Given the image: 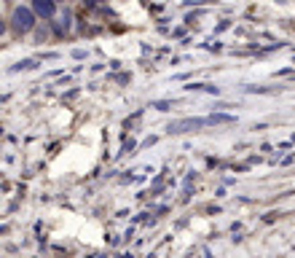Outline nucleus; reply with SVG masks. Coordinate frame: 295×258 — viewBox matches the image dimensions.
Masks as SVG:
<instances>
[{"label": "nucleus", "instance_id": "1", "mask_svg": "<svg viewBox=\"0 0 295 258\" xmlns=\"http://www.w3.org/2000/svg\"><path fill=\"white\" fill-rule=\"evenodd\" d=\"M35 17L38 14L35 11H30V9H19L14 11V17H11V27L17 30V33H30V30L35 27Z\"/></svg>", "mask_w": 295, "mask_h": 258}, {"label": "nucleus", "instance_id": "2", "mask_svg": "<svg viewBox=\"0 0 295 258\" xmlns=\"http://www.w3.org/2000/svg\"><path fill=\"white\" fill-rule=\"evenodd\" d=\"M33 11L43 19H51L57 14V3L54 0H33Z\"/></svg>", "mask_w": 295, "mask_h": 258}, {"label": "nucleus", "instance_id": "3", "mask_svg": "<svg viewBox=\"0 0 295 258\" xmlns=\"http://www.w3.org/2000/svg\"><path fill=\"white\" fill-rule=\"evenodd\" d=\"M89 3H102V0H89Z\"/></svg>", "mask_w": 295, "mask_h": 258}]
</instances>
